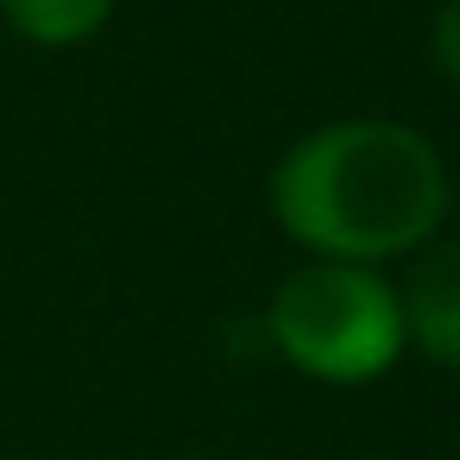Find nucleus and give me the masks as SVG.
<instances>
[{
	"mask_svg": "<svg viewBox=\"0 0 460 460\" xmlns=\"http://www.w3.org/2000/svg\"><path fill=\"white\" fill-rule=\"evenodd\" d=\"M397 309H403V347L460 372V240H429L422 252H410Z\"/></svg>",
	"mask_w": 460,
	"mask_h": 460,
	"instance_id": "nucleus-3",
	"label": "nucleus"
},
{
	"mask_svg": "<svg viewBox=\"0 0 460 460\" xmlns=\"http://www.w3.org/2000/svg\"><path fill=\"white\" fill-rule=\"evenodd\" d=\"M265 334L278 359L315 385L353 391L385 378L410 347H403V309L397 284L366 265H322L309 259L271 290Z\"/></svg>",
	"mask_w": 460,
	"mask_h": 460,
	"instance_id": "nucleus-2",
	"label": "nucleus"
},
{
	"mask_svg": "<svg viewBox=\"0 0 460 460\" xmlns=\"http://www.w3.org/2000/svg\"><path fill=\"white\" fill-rule=\"evenodd\" d=\"M114 7L120 0H0V20L39 51H76L114 20Z\"/></svg>",
	"mask_w": 460,
	"mask_h": 460,
	"instance_id": "nucleus-4",
	"label": "nucleus"
},
{
	"mask_svg": "<svg viewBox=\"0 0 460 460\" xmlns=\"http://www.w3.org/2000/svg\"><path fill=\"white\" fill-rule=\"evenodd\" d=\"M429 51H435V70L447 83H460V0H441L435 20H429Z\"/></svg>",
	"mask_w": 460,
	"mask_h": 460,
	"instance_id": "nucleus-5",
	"label": "nucleus"
},
{
	"mask_svg": "<svg viewBox=\"0 0 460 460\" xmlns=\"http://www.w3.org/2000/svg\"><path fill=\"white\" fill-rule=\"evenodd\" d=\"M271 221L322 265H391L441 240L454 208L447 158L410 120H328L284 146L265 183Z\"/></svg>",
	"mask_w": 460,
	"mask_h": 460,
	"instance_id": "nucleus-1",
	"label": "nucleus"
}]
</instances>
